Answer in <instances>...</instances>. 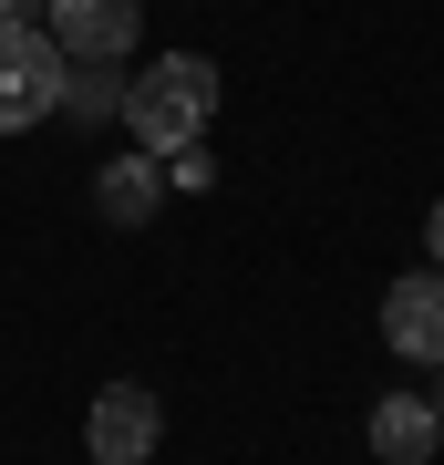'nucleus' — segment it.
Masks as SVG:
<instances>
[{
    "mask_svg": "<svg viewBox=\"0 0 444 465\" xmlns=\"http://www.w3.org/2000/svg\"><path fill=\"white\" fill-rule=\"evenodd\" d=\"M94 207H104V228H145L165 207V155H114L94 176Z\"/></svg>",
    "mask_w": 444,
    "mask_h": 465,
    "instance_id": "0eeeda50",
    "label": "nucleus"
},
{
    "mask_svg": "<svg viewBox=\"0 0 444 465\" xmlns=\"http://www.w3.org/2000/svg\"><path fill=\"white\" fill-rule=\"evenodd\" d=\"M434 403H444V393H434Z\"/></svg>",
    "mask_w": 444,
    "mask_h": 465,
    "instance_id": "9d476101",
    "label": "nucleus"
},
{
    "mask_svg": "<svg viewBox=\"0 0 444 465\" xmlns=\"http://www.w3.org/2000/svg\"><path fill=\"white\" fill-rule=\"evenodd\" d=\"M124 84H134V73H124ZM124 84H114V63H73V84H63V114H83V124L124 114Z\"/></svg>",
    "mask_w": 444,
    "mask_h": 465,
    "instance_id": "6e6552de",
    "label": "nucleus"
},
{
    "mask_svg": "<svg viewBox=\"0 0 444 465\" xmlns=\"http://www.w3.org/2000/svg\"><path fill=\"white\" fill-rule=\"evenodd\" d=\"M42 32L63 42V63H124L145 42V0H52Z\"/></svg>",
    "mask_w": 444,
    "mask_h": 465,
    "instance_id": "20e7f679",
    "label": "nucleus"
},
{
    "mask_svg": "<svg viewBox=\"0 0 444 465\" xmlns=\"http://www.w3.org/2000/svg\"><path fill=\"white\" fill-rule=\"evenodd\" d=\"M382 341H393L403 362H434V372H444V269L382 290Z\"/></svg>",
    "mask_w": 444,
    "mask_h": 465,
    "instance_id": "39448f33",
    "label": "nucleus"
},
{
    "mask_svg": "<svg viewBox=\"0 0 444 465\" xmlns=\"http://www.w3.org/2000/svg\"><path fill=\"white\" fill-rule=\"evenodd\" d=\"M124 124H134L145 155H186L217 124V63H207V52H165V63H145L124 84Z\"/></svg>",
    "mask_w": 444,
    "mask_h": 465,
    "instance_id": "f257e3e1",
    "label": "nucleus"
},
{
    "mask_svg": "<svg viewBox=\"0 0 444 465\" xmlns=\"http://www.w3.org/2000/svg\"><path fill=\"white\" fill-rule=\"evenodd\" d=\"M63 84H73L63 42L32 21H0V134H32L42 114H63Z\"/></svg>",
    "mask_w": 444,
    "mask_h": 465,
    "instance_id": "f03ea898",
    "label": "nucleus"
},
{
    "mask_svg": "<svg viewBox=\"0 0 444 465\" xmlns=\"http://www.w3.org/2000/svg\"><path fill=\"white\" fill-rule=\"evenodd\" d=\"M434 269H444V207H434Z\"/></svg>",
    "mask_w": 444,
    "mask_h": 465,
    "instance_id": "1a4fd4ad",
    "label": "nucleus"
},
{
    "mask_svg": "<svg viewBox=\"0 0 444 465\" xmlns=\"http://www.w3.org/2000/svg\"><path fill=\"white\" fill-rule=\"evenodd\" d=\"M444 445V403H424V393H382L372 403V455L382 465H424Z\"/></svg>",
    "mask_w": 444,
    "mask_h": 465,
    "instance_id": "423d86ee",
    "label": "nucleus"
},
{
    "mask_svg": "<svg viewBox=\"0 0 444 465\" xmlns=\"http://www.w3.org/2000/svg\"><path fill=\"white\" fill-rule=\"evenodd\" d=\"M165 434V403L145 393V382H104L94 414H83V445H94V465H145Z\"/></svg>",
    "mask_w": 444,
    "mask_h": 465,
    "instance_id": "7ed1b4c3",
    "label": "nucleus"
}]
</instances>
